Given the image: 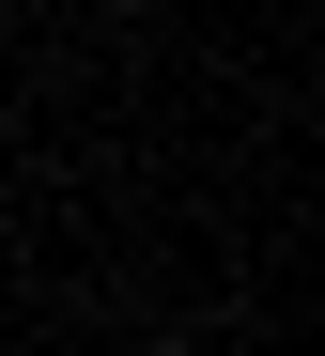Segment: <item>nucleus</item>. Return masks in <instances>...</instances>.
<instances>
[{"label":"nucleus","mask_w":325,"mask_h":356,"mask_svg":"<svg viewBox=\"0 0 325 356\" xmlns=\"http://www.w3.org/2000/svg\"><path fill=\"white\" fill-rule=\"evenodd\" d=\"M155 356H186V341H155Z\"/></svg>","instance_id":"nucleus-1"}]
</instances>
